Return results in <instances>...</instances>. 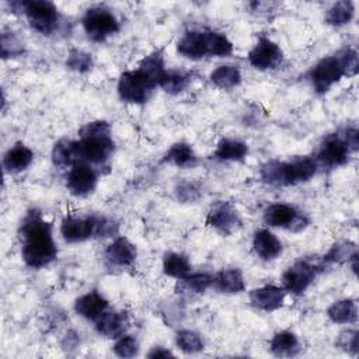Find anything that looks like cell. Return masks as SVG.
Returning <instances> with one entry per match:
<instances>
[{"label":"cell","instance_id":"obj_1","mask_svg":"<svg viewBox=\"0 0 359 359\" xmlns=\"http://www.w3.org/2000/svg\"><path fill=\"white\" fill-rule=\"evenodd\" d=\"M22 243L21 255L24 262L35 269L48 266L57 257V247L52 236V224L42 213L31 209L22 219L18 230Z\"/></svg>","mask_w":359,"mask_h":359},{"label":"cell","instance_id":"obj_2","mask_svg":"<svg viewBox=\"0 0 359 359\" xmlns=\"http://www.w3.org/2000/svg\"><path fill=\"white\" fill-rule=\"evenodd\" d=\"M358 53L356 50L346 48L337 55L325 56L318 60L310 70L309 79L313 88L318 94L327 93L334 84H337L345 76H353L358 72Z\"/></svg>","mask_w":359,"mask_h":359},{"label":"cell","instance_id":"obj_3","mask_svg":"<svg viewBox=\"0 0 359 359\" xmlns=\"http://www.w3.org/2000/svg\"><path fill=\"white\" fill-rule=\"evenodd\" d=\"M177 52L188 59L198 60L206 56H227L233 52L231 41L217 31H187L177 43Z\"/></svg>","mask_w":359,"mask_h":359},{"label":"cell","instance_id":"obj_4","mask_svg":"<svg viewBox=\"0 0 359 359\" xmlns=\"http://www.w3.org/2000/svg\"><path fill=\"white\" fill-rule=\"evenodd\" d=\"M79 133V151L81 163L102 164L112 156L115 143L111 136V126L108 122H88L80 129Z\"/></svg>","mask_w":359,"mask_h":359},{"label":"cell","instance_id":"obj_5","mask_svg":"<svg viewBox=\"0 0 359 359\" xmlns=\"http://www.w3.org/2000/svg\"><path fill=\"white\" fill-rule=\"evenodd\" d=\"M83 28L94 42H102L119 31V21L115 14L105 7H91L83 15Z\"/></svg>","mask_w":359,"mask_h":359},{"label":"cell","instance_id":"obj_6","mask_svg":"<svg viewBox=\"0 0 359 359\" xmlns=\"http://www.w3.org/2000/svg\"><path fill=\"white\" fill-rule=\"evenodd\" d=\"M22 14L29 25L42 35H50L57 28L60 20L57 7L46 0L22 1Z\"/></svg>","mask_w":359,"mask_h":359},{"label":"cell","instance_id":"obj_7","mask_svg":"<svg viewBox=\"0 0 359 359\" xmlns=\"http://www.w3.org/2000/svg\"><path fill=\"white\" fill-rule=\"evenodd\" d=\"M264 222L269 227L285 229L293 233L304 230L310 223L304 213L299 212L294 206L282 202L271 203L266 206L264 210Z\"/></svg>","mask_w":359,"mask_h":359},{"label":"cell","instance_id":"obj_8","mask_svg":"<svg viewBox=\"0 0 359 359\" xmlns=\"http://www.w3.org/2000/svg\"><path fill=\"white\" fill-rule=\"evenodd\" d=\"M156 86L139 70L123 72L118 80V94L122 101L130 104L146 102Z\"/></svg>","mask_w":359,"mask_h":359},{"label":"cell","instance_id":"obj_9","mask_svg":"<svg viewBox=\"0 0 359 359\" xmlns=\"http://www.w3.org/2000/svg\"><path fill=\"white\" fill-rule=\"evenodd\" d=\"M320 266L307 259L296 261L282 275L283 289L292 294H302L313 283Z\"/></svg>","mask_w":359,"mask_h":359},{"label":"cell","instance_id":"obj_10","mask_svg":"<svg viewBox=\"0 0 359 359\" xmlns=\"http://www.w3.org/2000/svg\"><path fill=\"white\" fill-rule=\"evenodd\" d=\"M98 216H66L60 224V234L66 243L74 244L95 237Z\"/></svg>","mask_w":359,"mask_h":359},{"label":"cell","instance_id":"obj_11","mask_svg":"<svg viewBox=\"0 0 359 359\" xmlns=\"http://www.w3.org/2000/svg\"><path fill=\"white\" fill-rule=\"evenodd\" d=\"M283 59L282 49L269 38H259L258 42L248 52V62L258 70L276 69Z\"/></svg>","mask_w":359,"mask_h":359},{"label":"cell","instance_id":"obj_12","mask_svg":"<svg viewBox=\"0 0 359 359\" xmlns=\"http://www.w3.org/2000/svg\"><path fill=\"white\" fill-rule=\"evenodd\" d=\"M351 150L339 135H328L320 144L317 153V164L324 167L335 168L348 163Z\"/></svg>","mask_w":359,"mask_h":359},{"label":"cell","instance_id":"obj_13","mask_svg":"<svg viewBox=\"0 0 359 359\" xmlns=\"http://www.w3.org/2000/svg\"><path fill=\"white\" fill-rule=\"evenodd\" d=\"M206 223L220 234L230 236L241 226V219L230 202H217L209 210Z\"/></svg>","mask_w":359,"mask_h":359},{"label":"cell","instance_id":"obj_14","mask_svg":"<svg viewBox=\"0 0 359 359\" xmlns=\"http://www.w3.org/2000/svg\"><path fill=\"white\" fill-rule=\"evenodd\" d=\"M98 182L95 170L87 163H77L67 174L66 187L74 196H87L94 192Z\"/></svg>","mask_w":359,"mask_h":359},{"label":"cell","instance_id":"obj_15","mask_svg":"<svg viewBox=\"0 0 359 359\" xmlns=\"http://www.w3.org/2000/svg\"><path fill=\"white\" fill-rule=\"evenodd\" d=\"M317 161L311 157H297L290 161H282V185H296L313 178L317 172Z\"/></svg>","mask_w":359,"mask_h":359},{"label":"cell","instance_id":"obj_16","mask_svg":"<svg viewBox=\"0 0 359 359\" xmlns=\"http://www.w3.org/2000/svg\"><path fill=\"white\" fill-rule=\"evenodd\" d=\"M286 290L275 285H264L250 292V302L254 307L262 311H275L285 304Z\"/></svg>","mask_w":359,"mask_h":359},{"label":"cell","instance_id":"obj_17","mask_svg":"<svg viewBox=\"0 0 359 359\" xmlns=\"http://www.w3.org/2000/svg\"><path fill=\"white\" fill-rule=\"evenodd\" d=\"M136 245L126 237H115L105 250V258L111 265L126 268L132 266L136 261Z\"/></svg>","mask_w":359,"mask_h":359},{"label":"cell","instance_id":"obj_18","mask_svg":"<svg viewBox=\"0 0 359 359\" xmlns=\"http://www.w3.org/2000/svg\"><path fill=\"white\" fill-rule=\"evenodd\" d=\"M252 248L257 257H259L264 261H273L283 251L282 241L266 229H261L254 233Z\"/></svg>","mask_w":359,"mask_h":359},{"label":"cell","instance_id":"obj_19","mask_svg":"<svg viewBox=\"0 0 359 359\" xmlns=\"http://www.w3.org/2000/svg\"><path fill=\"white\" fill-rule=\"evenodd\" d=\"M108 307L107 299L97 290L87 292L86 294L80 296L74 303L76 313L90 321H95Z\"/></svg>","mask_w":359,"mask_h":359},{"label":"cell","instance_id":"obj_20","mask_svg":"<svg viewBox=\"0 0 359 359\" xmlns=\"http://www.w3.org/2000/svg\"><path fill=\"white\" fill-rule=\"evenodd\" d=\"M129 325V318L121 311H104L95 320V330L98 334L108 338H118L125 334Z\"/></svg>","mask_w":359,"mask_h":359},{"label":"cell","instance_id":"obj_21","mask_svg":"<svg viewBox=\"0 0 359 359\" xmlns=\"http://www.w3.org/2000/svg\"><path fill=\"white\" fill-rule=\"evenodd\" d=\"M34 160V151L24 143H15L3 156V167L8 174H18L27 170Z\"/></svg>","mask_w":359,"mask_h":359},{"label":"cell","instance_id":"obj_22","mask_svg":"<svg viewBox=\"0 0 359 359\" xmlns=\"http://www.w3.org/2000/svg\"><path fill=\"white\" fill-rule=\"evenodd\" d=\"M212 286L220 293L236 294L245 289V280L243 272L238 268H227L213 275Z\"/></svg>","mask_w":359,"mask_h":359},{"label":"cell","instance_id":"obj_23","mask_svg":"<svg viewBox=\"0 0 359 359\" xmlns=\"http://www.w3.org/2000/svg\"><path fill=\"white\" fill-rule=\"evenodd\" d=\"M52 161L60 168H72L80 161L79 140L62 139L52 149Z\"/></svg>","mask_w":359,"mask_h":359},{"label":"cell","instance_id":"obj_24","mask_svg":"<svg viewBox=\"0 0 359 359\" xmlns=\"http://www.w3.org/2000/svg\"><path fill=\"white\" fill-rule=\"evenodd\" d=\"M164 163H170L180 168H191L198 163V157L191 144L178 142L172 144L163 157Z\"/></svg>","mask_w":359,"mask_h":359},{"label":"cell","instance_id":"obj_25","mask_svg":"<svg viewBox=\"0 0 359 359\" xmlns=\"http://www.w3.org/2000/svg\"><path fill=\"white\" fill-rule=\"evenodd\" d=\"M327 316L335 324H356L358 303L352 299L338 300L328 307Z\"/></svg>","mask_w":359,"mask_h":359},{"label":"cell","instance_id":"obj_26","mask_svg":"<svg viewBox=\"0 0 359 359\" xmlns=\"http://www.w3.org/2000/svg\"><path fill=\"white\" fill-rule=\"evenodd\" d=\"M248 154V146L238 140L224 137L217 143L215 157L220 161H243Z\"/></svg>","mask_w":359,"mask_h":359},{"label":"cell","instance_id":"obj_27","mask_svg":"<svg viewBox=\"0 0 359 359\" xmlns=\"http://www.w3.org/2000/svg\"><path fill=\"white\" fill-rule=\"evenodd\" d=\"M300 349L299 338L290 331L276 332L269 342V351L275 356H294Z\"/></svg>","mask_w":359,"mask_h":359},{"label":"cell","instance_id":"obj_28","mask_svg":"<svg viewBox=\"0 0 359 359\" xmlns=\"http://www.w3.org/2000/svg\"><path fill=\"white\" fill-rule=\"evenodd\" d=\"M213 282V276L205 272L188 273L187 276L178 279L177 282V292L182 294H201L206 292Z\"/></svg>","mask_w":359,"mask_h":359},{"label":"cell","instance_id":"obj_29","mask_svg":"<svg viewBox=\"0 0 359 359\" xmlns=\"http://www.w3.org/2000/svg\"><path fill=\"white\" fill-rule=\"evenodd\" d=\"M156 87L160 86L161 80L164 79L167 70H165V66H164V59H163V55L156 50L147 56L143 57V60L140 62L139 67H137Z\"/></svg>","mask_w":359,"mask_h":359},{"label":"cell","instance_id":"obj_30","mask_svg":"<svg viewBox=\"0 0 359 359\" xmlns=\"http://www.w3.org/2000/svg\"><path fill=\"white\" fill-rule=\"evenodd\" d=\"M210 81L223 90H230L241 83V72L234 65H222L210 73Z\"/></svg>","mask_w":359,"mask_h":359},{"label":"cell","instance_id":"obj_31","mask_svg":"<svg viewBox=\"0 0 359 359\" xmlns=\"http://www.w3.org/2000/svg\"><path fill=\"white\" fill-rule=\"evenodd\" d=\"M355 15V4L349 0L334 3L325 13L327 24L332 27H342L352 21Z\"/></svg>","mask_w":359,"mask_h":359},{"label":"cell","instance_id":"obj_32","mask_svg":"<svg viewBox=\"0 0 359 359\" xmlns=\"http://www.w3.org/2000/svg\"><path fill=\"white\" fill-rule=\"evenodd\" d=\"M191 262L189 259L180 252H168L163 258V272L167 276L181 279L191 273Z\"/></svg>","mask_w":359,"mask_h":359},{"label":"cell","instance_id":"obj_33","mask_svg":"<svg viewBox=\"0 0 359 359\" xmlns=\"http://www.w3.org/2000/svg\"><path fill=\"white\" fill-rule=\"evenodd\" d=\"M175 344L185 353H198L205 348L202 335L191 330L178 331L175 337Z\"/></svg>","mask_w":359,"mask_h":359},{"label":"cell","instance_id":"obj_34","mask_svg":"<svg viewBox=\"0 0 359 359\" xmlns=\"http://www.w3.org/2000/svg\"><path fill=\"white\" fill-rule=\"evenodd\" d=\"M355 254H358L356 245L351 241H338L335 243L330 251L324 255V262H345L349 261Z\"/></svg>","mask_w":359,"mask_h":359},{"label":"cell","instance_id":"obj_35","mask_svg":"<svg viewBox=\"0 0 359 359\" xmlns=\"http://www.w3.org/2000/svg\"><path fill=\"white\" fill-rule=\"evenodd\" d=\"M1 57L8 59V57H17L21 56L25 49L24 43L21 39L11 31H3L1 32Z\"/></svg>","mask_w":359,"mask_h":359},{"label":"cell","instance_id":"obj_36","mask_svg":"<svg viewBox=\"0 0 359 359\" xmlns=\"http://www.w3.org/2000/svg\"><path fill=\"white\" fill-rule=\"evenodd\" d=\"M93 57L90 53L81 49H72L66 59V66L77 73H87L93 69Z\"/></svg>","mask_w":359,"mask_h":359},{"label":"cell","instance_id":"obj_37","mask_svg":"<svg viewBox=\"0 0 359 359\" xmlns=\"http://www.w3.org/2000/svg\"><path fill=\"white\" fill-rule=\"evenodd\" d=\"M188 83L189 77L187 74L178 72H167L158 87H161L168 94H180L187 88Z\"/></svg>","mask_w":359,"mask_h":359},{"label":"cell","instance_id":"obj_38","mask_svg":"<svg viewBox=\"0 0 359 359\" xmlns=\"http://www.w3.org/2000/svg\"><path fill=\"white\" fill-rule=\"evenodd\" d=\"M114 353L119 358H133L139 352V342L133 335H121L116 338L114 346Z\"/></svg>","mask_w":359,"mask_h":359},{"label":"cell","instance_id":"obj_39","mask_svg":"<svg viewBox=\"0 0 359 359\" xmlns=\"http://www.w3.org/2000/svg\"><path fill=\"white\" fill-rule=\"evenodd\" d=\"M177 198L182 202H194L202 195L201 185L195 181H182L175 189Z\"/></svg>","mask_w":359,"mask_h":359},{"label":"cell","instance_id":"obj_40","mask_svg":"<svg viewBox=\"0 0 359 359\" xmlns=\"http://www.w3.org/2000/svg\"><path fill=\"white\" fill-rule=\"evenodd\" d=\"M337 345L345 351L346 353L356 355L359 348H358V331L356 330H345L342 331L338 338H337Z\"/></svg>","mask_w":359,"mask_h":359},{"label":"cell","instance_id":"obj_41","mask_svg":"<svg viewBox=\"0 0 359 359\" xmlns=\"http://www.w3.org/2000/svg\"><path fill=\"white\" fill-rule=\"evenodd\" d=\"M118 233V223L112 219L98 216L97 219V229H95V237H115Z\"/></svg>","mask_w":359,"mask_h":359},{"label":"cell","instance_id":"obj_42","mask_svg":"<svg viewBox=\"0 0 359 359\" xmlns=\"http://www.w3.org/2000/svg\"><path fill=\"white\" fill-rule=\"evenodd\" d=\"M344 142L346 143L348 149L351 151H356L358 150V146H359V135H358V129L355 126L352 128H348L342 136Z\"/></svg>","mask_w":359,"mask_h":359},{"label":"cell","instance_id":"obj_43","mask_svg":"<svg viewBox=\"0 0 359 359\" xmlns=\"http://www.w3.org/2000/svg\"><path fill=\"white\" fill-rule=\"evenodd\" d=\"M147 356L156 359V358H168V356H174V353H172L171 351L163 348V346H156V348H153V349L147 353Z\"/></svg>","mask_w":359,"mask_h":359}]
</instances>
